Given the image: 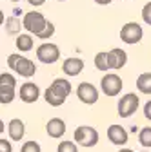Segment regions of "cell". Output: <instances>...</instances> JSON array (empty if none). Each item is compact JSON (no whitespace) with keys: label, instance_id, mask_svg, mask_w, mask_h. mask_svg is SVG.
Wrapping results in <instances>:
<instances>
[{"label":"cell","instance_id":"6","mask_svg":"<svg viewBox=\"0 0 151 152\" xmlns=\"http://www.w3.org/2000/svg\"><path fill=\"white\" fill-rule=\"evenodd\" d=\"M122 87H124V82L117 72H106L100 80V89L106 96H118Z\"/></svg>","mask_w":151,"mask_h":152},{"label":"cell","instance_id":"32","mask_svg":"<svg viewBox=\"0 0 151 152\" xmlns=\"http://www.w3.org/2000/svg\"><path fill=\"white\" fill-rule=\"evenodd\" d=\"M4 129H6V125H4V121H2V120H0V134L4 132Z\"/></svg>","mask_w":151,"mask_h":152},{"label":"cell","instance_id":"27","mask_svg":"<svg viewBox=\"0 0 151 152\" xmlns=\"http://www.w3.org/2000/svg\"><path fill=\"white\" fill-rule=\"evenodd\" d=\"M0 152H13V145L9 140H0Z\"/></svg>","mask_w":151,"mask_h":152},{"label":"cell","instance_id":"4","mask_svg":"<svg viewBox=\"0 0 151 152\" xmlns=\"http://www.w3.org/2000/svg\"><path fill=\"white\" fill-rule=\"evenodd\" d=\"M47 20H46V16L40 13V11H29L24 15L22 18V27L29 33V34H38L44 27H46Z\"/></svg>","mask_w":151,"mask_h":152},{"label":"cell","instance_id":"15","mask_svg":"<svg viewBox=\"0 0 151 152\" xmlns=\"http://www.w3.org/2000/svg\"><path fill=\"white\" fill-rule=\"evenodd\" d=\"M46 132L55 138V140H58L66 134V121L60 120V118H51L47 123H46Z\"/></svg>","mask_w":151,"mask_h":152},{"label":"cell","instance_id":"12","mask_svg":"<svg viewBox=\"0 0 151 152\" xmlns=\"http://www.w3.org/2000/svg\"><path fill=\"white\" fill-rule=\"evenodd\" d=\"M107 140H109L113 145L122 147V145L127 143L129 136H127V130H126L122 125H109V129H107Z\"/></svg>","mask_w":151,"mask_h":152},{"label":"cell","instance_id":"21","mask_svg":"<svg viewBox=\"0 0 151 152\" xmlns=\"http://www.w3.org/2000/svg\"><path fill=\"white\" fill-rule=\"evenodd\" d=\"M53 34H55V24L47 20L46 27H44V29H42V31H40L38 34H36V38H40L42 42H47V40H49V38H51Z\"/></svg>","mask_w":151,"mask_h":152},{"label":"cell","instance_id":"18","mask_svg":"<svg viewBox=\"0 0 151 152\" xmlns=\"http://www.w3.org/2000/svg\"><path fill=\"white\" fill-rule=\"evenodd\" d=\"M137 89L142 94H151V72H142L137 78Z\"/></svg>","mask_w":151,"mask_h":152},{"label":"cell","instance_id":"33","mask_svg":"<svg viewBox=\"0 0 151 152\" xmlns=\"http://www.w3.org/2000/svg\"><path fill=\"white\" fill-rule=\"evenodd\" d=\"M118 152H133V150H131V148H120Z\"/></svg>","mask_w":151,"mask_h":152},{"label":"cell","instance_id":"1","mask_svg":"<svg viewBox=\"0 0 151 152\" xmlns=\"http://www.w3.org/2000/svg\"><path fill=\"white\" fill-rule=\"evenodd\" d=\"M71 94V82L66 80V78H56L51 82V85L46 89L44 92V100L47 105L51 107H60L67 96Z\"/></svg>","mask_w":151,"mask_h":152},{"label":"cell","instance_id":"16","mask_svg":"<svg viewBox=\"0 0 151 152\" xmlns=\"http://www.w3.org/2000/svg\"><path fill=\"white\" fill-rule=\"evenodd\" d=\"M15 45L20 53H27L35 47V40H33V34L29 33H18L16 34V40H15Z\"/></svg>","mask_w":151,"mask_h":152},{"label":"cell","instance_id":"24","mask_svg":"<svg viewBox=\"0 0 151 152\" xmlns=\"http://www.w3.org/2000/svg\"><path fill=\"white\" fill-rule=\"evenodd\" d=\"M0 85H13V87H16V78L11 72H2L0 74Z\"/></svg>","mask_w":151,"mask_h":152},{"label":"cell","instance_id":"37","mask_svg":"<svg viewBox=\"0 0 151 152\" xmlns=\"http://www.w3.org/2000/svg\"><path fill=\"white\" fill-rule=\"evenodd\" d=\"M126 2H127V0H126Z\"/></svg>","mask_w":151,"mask_h":152},{"label":"cell","instance_id":"36","mask_svg":"<svg viewBox=\"0 0 151 152\" xmlns=\"http://www.w3.org/2000/svg\"><path fill=\"white\" fill-rule=\"evenodd\" d=\"M142 152H147V150H142Z\"/></svg>","mask_w":151,"mask_h":152},{"label":"cell","instance_id":"13","mask_svg":"<svg viewBox=\"0 0 151 152\" xmlns=\"http://www.w3.org/2000/svg\"><path fill=\"white\" fill-rule=\"evenodd\" d=\"M62 71L66 76H78L84 71V60L77 58V56H71V58H66L62 64Z\"/></svg>","mask_w":151,"mask_h":152},{"label":"cell","instance_id":"7","mask_svg":"<svg viewBox=\"0 0 151 152\" xmlns=\"http://www.w3.org/2000/svg\"><path fill=\"white\" fill-rule=\"evenodd\" d=\"M138 105H140V98L137 96L135 92H127V94H124V96L118 100V105H117V109H118V116H120V118H131V116L137 112Z\"/></svg>","mask_w":151,"mask_h":152},{"label":"cell","instance_id":"17","mask_svg":"<svg viewBox=\"0 0 151 152\" xmlns=\"http://www.w3.org/2000/svg\"><path fill=\"white\" fill-rule=\"evenodd\" d=\"M16 87L13 85H0V103L2 105H7L11 103L15 98H16Z\"/></svg>","mask_w":151,"mask_h":152},{"label":"cell","instance_id":"31","mask_svg":"<svg viewBox=\"0 0 151 152\" xmlns=\"http://www.w3.org/2000/svg\"><path fill=\"white\" fill-rule=\"evenodd\" d=\"M4 20H6V15H4V11H2V9H0V27H2Z\"/></svg>","mask_w":151,"mask_h":152},{"label":"cell","instance_id":"10","mask_svg":"<svg viewBox=\"0 0 151 152\" xmlns=\"http://www.w3.org/2000/svg\"><path fill=\"white\" fill-rule=\"evenodd\" d=\"M18 96H20V100L24 103H35L40 98V89L33 82H24L20 85V91H18Z\"/></svg>","mask_w":151,"mask_h":152},{"label":"cell","instance_id":"25","mask_svg":"<svg viewBox=\"0 0 151 152\" xmlns=\"http://www.w3.org/2000/svg\"><path fill=\"white\" fill-rule=\"evenodd\" d=\"M18 29H20V20H16L15 16H11V18H7V33H16Z\"/></svg>","mask_w":151,"mask_h":152},{"label":"cell","instance_id":"9","mask_svg":"<svg viewBox=\"0 0 151 152\" xmlns=\"http://www.w3.org/2000/svg\"><path fill=\"white\" fill-rule=\"evenodd\" d=\"M77 96L82 103L86 105H93V103H97L98 102V89L89 83V82H82L78 87H77Z\"/></svg>","mask_w":151,"mask_h":152},{"label":"cell","instance_id":"34","mask_svg":"<svg viewBox=\"0 0 151 152\" xmlns=\"http://www.w3.org/2000/svg\"><path fill=\"white\" fill-rule=\"evenodd\" d=\"M9 2H20V0H9Z\"/></svg>","mask_w":151,"mask_h":152},{"label":"cell","instance_id":"14","mask_svg":"<svg viewBox=\"0 0 151 152\" xmlns=\"http://www.w3.org/2000/svg\"><path fill=\"white\" fill-rule=\"evenodd\" d=\"M7 134H9V140L11 141H20L24 140V134H26V125L20 118H13L7 125Z\"/></svg>","mask_w":151,"mask_h":152},{"label":"cell","instance_id":"5","mask_svg":"<svg viewBox=\"0 0 151 152\" xmlns=\"http://www.w3.org/2000/svg\"><path fill=\"white\" fill-rule=\"evenodd\" d=\"M36 58H38V62L47 64V65L56 64L60 60V47L53 42H44L36 47Z\"/></svg>","mask_w":151,"mask_h":152},{"label":"cell","instance_id":"11","mask_svg":"<svg viewBox=\"0 0 151 152\" xmlns=\"http://www.w3.org/2000/svg\"><path fill=\"white\" fill-rule=\"evenodd\" d=\"M107 60H109L111 71H118L127 64V53L120 47H115V49L107 51Z\"/></svg>","mask_w":151,"mask_h":152},{"label":"cell","instance_id":"3","mask_svg":"<svg viewBox=\"0 0 151 152\" xmlns=\"http://www.w3.org/2000/svg\"><path fill=\"white\" fill-rule=\"evenodd\" d=\"M73 140H75V143H77V145L86 147V148L95 147L98 143V130L93 129V127H89V125H80V127L75 129Z\"/></svg>","mask_w":151,"mask_h":152},{"label":"cell","instance_id":"20","mask_svg":"<svg viewBox=\"0 0 151 152\" xmlns=\"http://www.w3.org/2000/svg\"><path fill=\"white\" fill-rule=\"evenodd\" d=\"M138 143H140L144 148H149V147H151V127L140 129V132H138Z\"/></svg>","mask_w":151,"mask_h":152},{"label":"cell","instance_id":"2","mask_svg":"<svg viewBox=\"0 0 151 152\" xmlns=\"http://www.w3.org/2000/svg\"><path fill=\"white\" fill-rule=\"evenodd\" d=\"M7 65L22 78H31V76L36 72V67H35V62L22 56L20 53H15V54H9L7 56Z\"/></svg>","mask_w":151,"mask_h":152},{"label":"cell","instance_id":"29","mask_svg":"<svg viewBox=\"0 0 151 152\" xmlns=\"http://www.w3.org/2000/svg\"><path fill=\"white\" fill-rule=\"evenodd\" d=\"M27 2H29V6H33V7H40V6L46 4V0H27Z\"/></svg>","mask_w":151,"mask_h":152},{"label":"cell","instance_id":"26","mask_svg":"<svg viewBox=\"0 0 151 152\" xmlns=\"http://www.w3.org/2000/svg\"><path fill=\"white\" fill-rule=\"evenodd\" d=\"M142 20H144L147 26H151V2H147V4L142 7Z\"/></svg>","mask_w":151,"mask_h":152},{"label":"cell","instance_id":"28","mask_svg":"<svg viewBox=\"0 0 151 152\" xmlns=\"http://www.w3.org/2000/svg\"><path fill=\"white\" fill-rule=\"evenodd\" d=\"M144 116H146V120L151 121V100L146 102V105H144Z\"/></svg>","mask_w":151,"mask_h":152},{"label":"cell","instance_id":"8","mask_svg":"<svg viewBox=\"0 0 151 152\" xmlns=\"http://www.w3.org/2000/svg\"><path fill=\"white\" fill-rule=\"evenodd\" d=\"M142 36H144V29L140 24L137 22H127L122 29H120V40L127 45H135L142 40Z\"/></svg>","mask_w":151,"mask_h":152},{"label":"cell","instance_id":"23","mask_svg":"<svg viewBox=\"0 0 151 152\" xmlns=\"http://www.w3.org/2000/svg\"><path fill=\"white\" fill-rule=\"evenodd\" d=\"M20 152H42V148H40V145L36 143L35 140H29V141H26V143L22 145Z\"/></svg>","mask_w":151,"mask_h":152},{"label":"cell","instance_id":"22","mask_svg":"<svg viewBox=\"0 0 151 152\" xmlns=\"http://www.w3.org/2000/svg\"><path fill=\"white\" fill-rule=\"evenodd\" d=\"M56 152H78V148H77V143H75V141L64 140V141L58 143V147H56Z\"/></svg>","mask_w":151,"mask_h":152},{"label":"cell","instance_id":"30","mask_svg":"<svg viewBox=\"0 0 151 152\" xmlns=\"http://www.w3.org/2000/svg\"><path fill=\"white\" fill-rule=\"evenodd\" d=\"M97 4H100V6H107V4H111L113 0H95Z\"/></svg>","mask_w":151,"mask_h":152},{"label":"cell","instance_id":"35","mask_svg":"<svg viewBox=\"0 0 151 152\" xmlns=\"http://www.w3.org/2000/svg\"><path fill=\"white\" fill-rule=\"evenodd\" d=\"M56 2H66V0H56Z\"/></svg>","mask_w":151,"mask_h":152},{"label":"cell","instance_id":"19","mask_svg":"<svg viewBox=\"0 0 151 152\" xmlns=\"http://www.w3.org/2000/svg\"><path fill=\"white\" fill-rule=\"evenodd\" d=\"M95 67H97L98 71H104V72L111 71V67H109V60H107V51H100V53H97V56H95Z\"/></svg>","mask_w":151,"mask_h":152}]
</instances>
